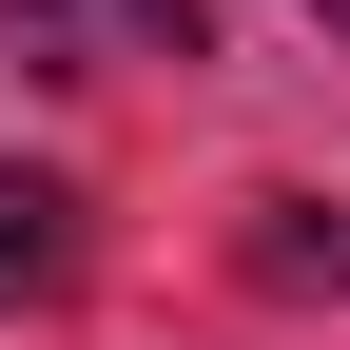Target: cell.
Segmentation results:
<instances>
[{
  "instance_id": "1",
  "label": "cell",
  "mask_w": 350,
  "mask_h": 350,
  "mask_svg": "<svg viewBox=\"0 0 350 350\" xmlns=\"http://www.w3.org/2000/svg\"><path fill=\"white\" fill-rule=\"evenodd\" d=\"M0 59H39V78H137V59H175V78H195L214 59V0H0Z\"/></svg>"
},
{
  "instance_id": "2",
  "label": "cell",
  "mask_w": 350,
  "mask_h": 350,
  "mask_svg": "<svg viewBox=\"0 0 350 350\" xmlns=\"http://www.w3.org/2000/svg\"><path fill=\"white\" fill-rule=\"evenodd\" d=\"M234 273H253V292H331V312H350V214H331V195H253Z\"/></svg>"
},
{
  "instance_id": "3",
  "label": "cell",
  "mask_w": 350,
  "mask_h": 350,
  "mask_svg": "<svg viewBox=\"0 0 350 350\" xmlns=\"http://www.w3.org/2000/svg\"><path fill=\"white\" fill-rule=\"evenodd\" d=\"M59 273H78V195H59V175H20V156H0V312H39Z\"/></svg>"
},
{
  "instance_id": "4",
  "label": "cell",
  "mask_w": 350,
  "mask_h": 350,
  "mask_svg": "<svg viewBox=\"0 0 350 350\" xmlns=\"http://www.w3.org/2000/svg\"><path fill=\"white\" fill-rule=\"evenodd\" d=\"M312 20H331V39H350V0H312Z\"/></svg>"
}]
</instances>
